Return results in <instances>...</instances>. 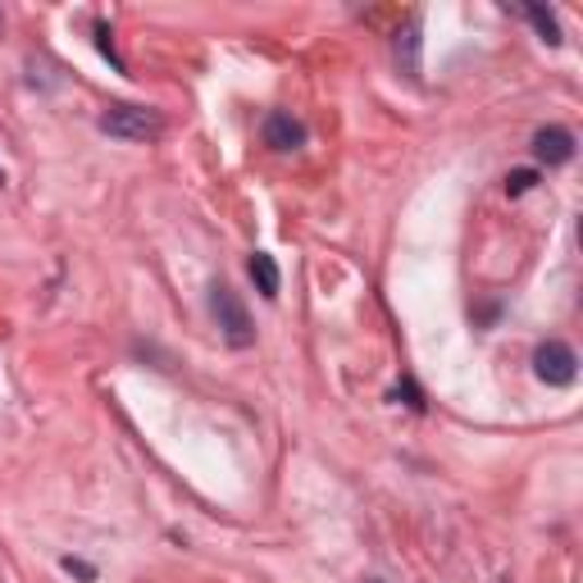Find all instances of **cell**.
Listing matches in <instances>:
<instances>
[{
  "instance_id": "cell-7",
  "label": "cell",
  "mask_w": 583,
  "mask_h": 583,
  "mask_svg": "<svg viewBox=\"0 0 583 583\" xmlns=\"http://www.w3.org/2000/svg\"><path fill=\"white\" fill-rule=\"evenodd\" d=\"M524 19L534 23V28H538V37H543L547 46H561V23H556V14H551V10H543V5H529V10H524Z\"/></svg>"
},
{
  "instance_id": "cell-6",
  "label": "cell",
  "mask_w": 583,
  "mask_h": 583,
  "mask_svg": "<svg viewBox=\"0 0 583 583\" xmlns=\"http://www.w3.org/2000/svg\"><path fill=\"white\" fill-rule=\"evenodd\" d=\"M251 278H256V288H260V296H265V301H274V296H278V265H274V256L256 251V256H251Z\"/></svg>"
},
{
  "instance_id": "cell-1",
  "label": "cell",
  "mask_w": 583,
  "mask_h": 583,
  "mask_svg": "<svg viewBox=\"0 0 583 583\" xmlns=\"http://www.w3.org/2000/svg\"><path fill=\"white\" fill-rule=\"evenodd\" d=\"M100 133H110L119 142H156L165 133V114L150 106H110L100 114Z\"/></svg>"
},
{
  "instance_id": "cell-10",
  "label": "cell",
  "mask_w": 583,
  "mask_h": 583,
  "mask_svg": "<svg viewBox=\"0 0 583 583\" xmlns=\"http://www.w3.org/2000/svg\"><path fill=\"white\" fill-rule=\"evenodd\" d=\"M534 183H538V173H534V169H515L511 179H506V192H511V196H524Z\"/></svg>"
},
{
  "instance_id": "cell-4",
  "label": "cell",
  "mask_w": 583,
  "mask_h": 583,
  "mask_svg": "<svg viewBox=\"0 0 583 583\" xmlns=\"http://www.w3.org/2000/svg\"><path fill=\"white\" fill-rule=\"evenodd\" d=\"M534 160L556 169V165H570L574 160V133L566 129H538L534 133Z\"/></svg>"
},
{
  "instance_id": "cell-5",
  "label": "cell",
  "mask_w": 583,
  "mask_h": 583,
  "mask_svg": "<svg viewBox=\"0 0 583 583\" xmlns=\"http://www.w3.org/2000/svg\"><path fill=\"white\" fill-rule=\"evenodd\" d=\"M265 146L274 150H296V146H306V123L292 119L288 110H274L265 119Z\"/></svg>"
},
{
  "instance_id": "cell-11",
  "label": "cell",
  "mask_w": 583,
  "mask_h": 583,
  "mask_svg": "<svg viewBox=\"0 0 583 583\" xmlns=\"http://www.w3.org/2000/svg\"><path fill=\"white\" fill-rule=\"evenodd\" d=\"M60 566H64V570H69V574H78V579H87V583H92V579H96V570H92V566H87V561H78V556H64V561H60Z\"/></svg>"
},
{
  "instance_id": "cell-9",
  "label": "cell",
  "mask_w": 583,
  "mask_h": 583,
  "mask_svg": "<svg viewBox=\"0 0 583 583\" xmlns=\"http://www.w3.org/2000/svg\"><path fill=\"white\" fill-rule=\"evenodd\" d=\"M96 46H100V56H106L114 69H123V60L114 56V37H110V23H96Z\"/></svg>"
},
{
  "instance_id": "cell-12",
  "label": "cell",
  "mask_w": 583,
  "mask_h": 583,
  "mask_svg": "<svg viewBox=\"0 0 583 583\" xmlns=\"http://www.w3.org/2000/svg\"><path fill=\"white\" fill-rule=\"evenodd\" d=\"M0 183H5V169H0Z\"/></svg>"
},
{
  "instance_id": "cell-8",
  "label": "cell",
  "mask_w": 583,
  "mask_h": 583,
  "mask_svg": "<svg viewBox=\"0 0 583 583\" xmlns=\"http://www.w3.org/2000/svg\"><path fill=\"white\" fill-rule=\"evenodd\" d=\"M397 60L405 64V73H411V78H420V28H405V33L397 37Z\"/></svg>"
},
{
  "instance_id": "cell-3",
  "label": "cell",
  "mask_w": 583,
  "mask_h": 583,
  "mask_svg": "<svg viewBox=\"0 0 583 583\" xmlns=\"http://www.w3.org/2000/svg\"><path fill=\"white\" fill-rule=\"evenodd\" d=\"M534 374L543 378L547 388H570L574 378H579V356H574V347L561 342V338H547V342L534 351Z\"/></svg>"
},
{
  "instance_id": "cell-2",
  "label": "cell",
  "mask_w": 583,
  "mask_h": 583,
  "mask_svg": "<svg viewBox=\"0 0 583 583\" xmlns=\"http://www.w3.org/2000/svg\"><path fill=\"white\" fill-rule=\"evenodd\" d=\"M210 311H215V319H219V333H223L228 347L246 351L251 342H256V324H251V315H246V306H242V296L228 288V283H215V288H210Z\"/></svg>"
}]
</instances>
